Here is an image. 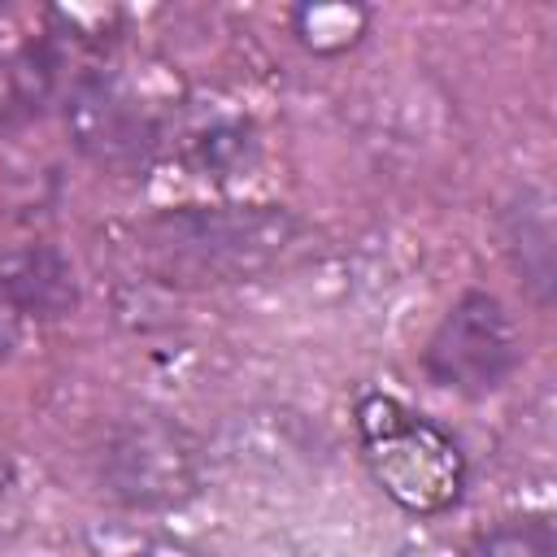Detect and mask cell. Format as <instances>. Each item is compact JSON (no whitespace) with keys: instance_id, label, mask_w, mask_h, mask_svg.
<instances>
[{"instance_id":"5","label":"cell","mask_w":557,"mask_h":557,"mask_svg":"<svg viewBox=\"0 0 557 557\" xmlns=\"http://www.w3.org/2000/svg\"><path fill=\"white\" fill-rule=\"evenodd\" d=\"M70 131L74 144L100 161L139 157L157 139V113L122 74H91L70 96Z\"/></svg>"},{"instance_id":"2","label":"cell","mask_w":557,"mask_h":557,"mask_svg":"<svg viewBox=\"0 0 557 557\" xmlns=\"http://www.w3.org/2000/svg\"><path fill=\"white\" fill-rule=\"evenodd\" d=\"M357 440L374 483L409 513H444L461 500L466 457L457 440L396 396L370 392L357 400Z\"/></svg>"},{"instance_id":"11","label":"cell","mask_w":557,"mask_h":557,"mask_svg":"<svg viewBox=\"0 0 557 557\" xmlns=\"http://www.w3.org/2000/svg\"><path fill=\"white\" fill-rule=\"evenodd\" d=\"M26 322H30V318H26V313H22V309L0 292V361L13 352V344L22 339V326H26Z\"/></svg>"},{"instance_id":"6","label":"cell","mask_w":557,"mask_h":557,"mask_svg":"<svg viewBox=\"0 0 557 557\" xmlns=\"http://www.w3.org/2000/svg\"><path fill=\"white\" fill-rule=\"evenodd\" d=\"M0 292L26 318H57L74 305V270L48 244H26L0 257Z\"/></svg>"},{"instance_id":"3","label":"cell","mask_w":557,"mask_h":557,"mask_svg":"<svg viewBox=\"0 0 557 557\" xmlns=\"http://www.w3.org/2000/svg\"><path fill=\"white\" fill-rule=\"evenodd\" d=\"M104 487L139 509L178 505L200 483V448L187 426L165 413H135L113 426L100 453Z\"/></svg>"},{"instance_id":"4","label":"cell","mask_w":557,"mask_h":557,"mask_svg":"<svg viewBox=\"0 0 557 557\" xmlns=\"http://www.w3.org/2000/svg\"><path fill=\"white\" fill-rule=\"evenodd\" d=\"M518 357L522 339L509 309L492 292H466L426 339L422 366L431 383L453 387L461 396H483L513 374Z\"/></svg>"},{"instance_id":"12","label":"cell","mask_w":557,"mask_h":557,"mask_svg":"<svg viewBox=\"0 0 557 557\" xmlns=\"http://www.w3.org/2000/svg\"><path fill=\"white\" fill-rule=\"evenodd\" d=\"M139 557H200V553H191V548H183V544H148Z\"/></svg>"},{"instance_id":"10","label":"cell","mask_w":557,"mask_h":557,"mask_svg":"<svg viewBox=\"0 0 557 557\" xmlns=\"http://www.w3.org/2000/svg\"><path fill=\"white\" fill-rule=\"evenodd\" d=\"M470 557H557V535L548 518H513L483 531Z\"/></svg>"},{"instance_id":"8","label":"cell","mask_w":557,"mask_h":557,"mask_svg":"<svg viewBox=\"0 0 557 557\" xmlns=\"http://www.w3.org/2000/svg\"><path fill=\"white\" fill-rule=\"evenodd\" d=\"M187 161L196 178H231V170L252 161V135L239 122H209L187 139Z\"/></svg>"},{"instance_id":"9","label":"cell","mask_w":557,"mask_h":557,"mask_svg":"<svg viewBox=\"0 0 557 557\" xmlns=\"http://www.w3.org/2000/svg\"><path fill=\"white\" fill-rule=\"evenodd\" d=\"M292 22H296V35H300L305 48L344 52V48H352L361 39L370 13L357 9V4H305V9L292 13Z\"/></svg>"},{"instance_id":"7","label":"cell","mask_w":557,"mask_h":557,"mask_svg":"<svg viewBox=\"0 0 557 557\" xmlns=\"http://www.w3.org/2000/svg\"><path fill=\"white\" fill-rule=\"evenodd\" d=\"M505 239H509V252H513L522 278L548 300V287H553V213H548L544 191H522L518 205H509Z\"/></svg>"},{"instance_id":"1","label":"cell","mask_w":557,"mask_h":557,"mask_svg":"<svg viewBox=\"0 0 557 557\" xmlns=\"http://www.w3.org/2000/svg\"><path fill=\"white\" fill-rule=\"evenodd\" d=\"M296 235L278 205H191L161 213L144 244L170 283H235L265 270Z\"/></svg>"}]
</instances>
